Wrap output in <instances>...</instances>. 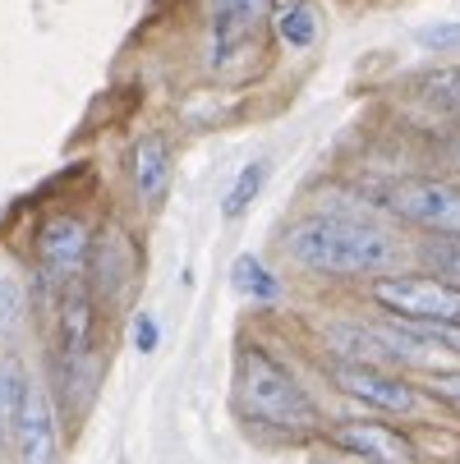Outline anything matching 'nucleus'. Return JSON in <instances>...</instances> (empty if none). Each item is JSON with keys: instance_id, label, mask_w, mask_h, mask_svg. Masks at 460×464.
<instances>
[{"instance_id": "16", "label": "nucleus", "mask_w": 460, "mask_h": 464, "mask_svg": "<svg viewBox=\"0 0 460 464\" xmlns=\"http://www.w3.org/2000/svg\"><path fill=\"white\" fill-rule=\"evenodd\" d=\"M424 92H428L446 115L460 120V70H433V74L424 79Z\"/></svg>"}, {"instance_id": "15", "label": "nucleus", "mask_w": 460, "mask_h": 464, "mask_svg": "<svg viewBox=\"0 0 460 464\" xmlns=\"http://www.w3.org/2000/svg\"><path fill=\"white\" fill-rule=\"evenodd\" d=\"M19 322H24V285L10 267H0V336H10Z\"/></svg>"}, {"instance_id": "17", "label": "nucleus", "mask_w": 460, "mask_h": 464, "mask_svg": "<svg viewBox=\"0 0 460 464\" xmlns=\"http://www.w3.org/2000/svg\"><path fill=\"white\" fill-rule=\"evenodd\" d=\"M428 267L446 272V276H460V239L455 235H437V244H428Z\"/></svg>"}, {"instance_id": "4", "label": "nucleus", "mask_w": 460, "mask_h": 464, "mask_svg": "<svg viewBox=\"0 0 460 464\" xmlns=\"http://www.w3.org/2000/svg\"><path fill=\"white\" fill-rule=\"evenodd\" d=\"M387 208L410 226H424L433 235H455L460 239V184L446 179H401L387 193Z\"/></svg>"}, {"instance_id": "10", "label": "nucleus", "mask_w": 460, "mask_h": 464, "mask_svg": "<svg viewBox=\"0 0 460 464\" xmlns=\"http://www.w3.org/2000/svg\"><path fill=\"white\" fill-rule=\"evenodd\" d=\"M268 14V0H212V37H217V60L230 55Z\"/></svg>"}, {"instance_id": "2", "label": "nucleus", "mask_w": 460, "mask_h": 464, "mask_svg": "<svg viewBox=\"0 0 460 464\" xmlns=\"http://www.w3.org/2000/svg\"><path fill=\"white\" fill-rule=\"evenodd\" d=\"M240 405L249 419L268 423V428H281V432H318L322 414L318 405L308 401V391L258 345H244L240 350Z\"/></svg>"}, {"instance_id": "5", "label": "nucleus", "mask_w": 460, "mask_h": 464, "mask_svg": "<svg viewBox=\"0 0 460 464\" xmlns=\"http://www.w3.org/2000/svg\"><path fill=\"white\" fill-rule=\"evenodd\" d=\"M88 253H93V235L79 217H51L37 230V257H42V272L55 285H70L79 281V272L88 267Z\"/></svg>"}, {"instance_id": "6", "label": "nucleus", "mask_w": 460, "mask_h": 464, "mask_svg": "<svg viewBox=\"0 0 460 464\" xmlns=\"http://www.w3.org/2000/svg\"><path fill=\"white\" fill-rule=\"evenodd\" d=\"M332 382L350 395V401L373 405V410H382V414H410V410L419 405V391H415L410 382L391 377V372H382V368H373V363H337V368H332Z\"/></svg>"}, {"instance_id": "7", "label": "nucleus", "mask_w": 460, "mask_h": 464, "mask_svg": "<svg viewBox=\"0 0 460 464\" xmlns=\"http://www.w3.org/2000/svg\"><path fill=\"white\" fill-rule=\"evenodd\" d=\"M337 446H346L350 455L368 459V464H415V446L391 432L387 423H373V419H355V423H341L332 432Z\"/></svg>"}, {"instance_id": "22", "label": "nucleus", "mask_w": 460, "mask_h": 464, "mask_svg": "<svg viewBox=\"0 0 460 464\" xmlns=\"http://www.w3.org/2000/svg\"><path fill=\"white\" fill-rule=\"evenodd\" d=\"M5 437H10V432H5V419H0V450H5Z\"/></svg>"}, {"instance_id": "1", "label": "nucleus", "mask_w": 460, "mask_h": 464, "mask_svg": "<svg viewBox=\"0 0 460 464\" xmlns=\"http://www.w3.org/2000/svg\"><path fill=\"white\" fill-rule=\"evenodd\" d=\"M290 257H299L308 272L322 276H355V272H377L391 257V244L382 230L350 221V217H308L290 230L286 239Z\"/></svg>"}, {"instance_id": "20", "label": "nucleus", "mask_w": 460, "mask_h": 464, "mask_svg": "<svg viewBox=\"0 0 460 464\" xmlns=\"http://www.w3.org/2000/svg\"><path fill=\"white\" fill-rule=\"evenodd\" d=\"M157 341H161L157 322H152L148 313H139V317H134V350H139V354H152V350H157Z\"/></svg>"}, {"instance_id": "14", "label": "nucleus", "mask_w": 460, "mask_h": 464, "mask_svg": "<svg viewBox=\"0 0 460 464\" xmlns=\"http://www.w3.org/2000/svg\"><path fill=\"white\" fill-rule=\"evenodd\" d=\"M235 290L249 295V299H262V304H272V299H277V281H272V272H268V267H258L253 257H240V262H235Z\"/></svg>"}, {"instance_id": "12", "label": "nucleus", "mask_w": 460, "mask_h": 464, "mask_svg": "<svg viewBox=\"0 0 460 464\" xmlns=\"http://www.w3.org/2000/svg\"><path fill=\"white\" fill-rule=\"evenodd\" d=\"M262 184H268V161H249V166H244V170L235 175L230 193L221 198V217H226V221L244 217V212L253 208V198L262 193Z\"/></svg>"}, {"instance_id": "23", "label": "nucleus", "mask_w": 460, "mask_h": 464, "mask_svg": "<svg viewBox=\"0 0 460 464\" xmlns=\"http://www.w3.org/2000/svg\"><path fill=\"white\" fill-rule=\"evenodd\" d=\"M455 464H460V459H455Z\"/></svg>"}, {"instance_id": "9", "label": "nucleus", "mask_w": 460, "mask_h": 464, "mask_svg": "<svg viewBox=\"0 0 460 464\" xmlns=\"http://www.w3.org/2000/svg\"><path fill=\"white\" fill-rule=\"evenodd\" d=\"M129 175H134V188L143 203H161L166 198V184H171V148L161 134H148L134 143L129 152Z\"/></svg>"}, {"instance_id": "3", "label": "nucleus", "mask_w": 460, "mask_h": 464, "mask_svg": "<svg viewBox=\"0 0 460 464\" xmlns=\"http://www.w3.org/2000/svg\"><path fill=\"white\" fill-rule=\"evenodd\" d=\"M373 299L406 322H460V285L446 276H377Z\"/></svg>"}, {"instance_id": "18", "label": "nucleus", "mask_w": 460, "mask_h": 464, "mask_svg": "<svg viewBox=\"0 0 460 464\" xmlns=\"http://www.w3.org/2000/svg\"><path fill=\"white\" fill-rule=\"evenodd\" d=\"M424 46H433V51H442V46H460V24H433V28H419L415 33Z\"/></svg>"}, {"instance_id": "19", "label": "nucleus", "mask_w": 460, "mask_h": 464, "mask_svg": "<svg viewBox=\"0 0 460 464\" xmlns=\"http://www.w3.org/2000/svg\"><path fill=\"white\" fill-rule=\"evenodd\" d=\"M428 395H437L442 405L460 410V372H437V377L428 382Z\"/></svg>"}, {"instance_id": "21", "label": "nucleus", "mask_w": 460, "mask_h": 464, "mask_svg": "<svg viewBox=\"0 0 460 464\" xmlns=\"http://www.w3.org/2000/svg\"><path fill=\"white\" fill-rule=\"evenodd\" d=\"M451 157L460 161V134H451Z\"/></svg>"}, {"instance_id": "8", "label": "nucleus", "mask_w": 460, "mask_h": 464, "mask_svg": "<svg viewBox=\"0 0 460 464\" xmlns=\"http://www.w3.org/2000/svg\"><path fill=\"white\" fill-rule=\"evenodd\" d=\"M10 437L19 446V464H55V450H60V441H55V414H51V401H46L37 386H28V401H24L19 423H15Z\"/></svg>"}, {"instance_id": "11", "label": "nucleus", "mask_w": 460, "mask_h": 464, "mask_svg": "<svg viewBox=\"0 0 460 464\" xmlns=\"http://www.w3.org/2000/svg\"><path fill=\"white\" fill-rule=\"evenodd\" d=\"M277 33L290 51H308L318 42V14H313L308 0H286L281 14H277Z\"/></svg>"}, {"instance_id": "13", "label": "nucleus", "mask_w": 460, "mask_h": 464, "mask_svg": "<svg viewBox=\"0 0 460 464\" xmlns=\"http://www.w3.org/2000/svg\"><path fill=\"white\" fill-rule=\"evenodd\" d=\"M28 372L15 363V359H5L0 363V419H5V432H15V423H19V410H24V401H28Z\"/></svg>"}]
</instances>
